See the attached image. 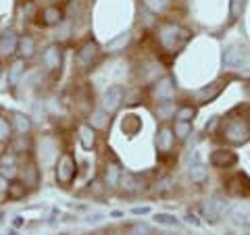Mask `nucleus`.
<instances>
[{
  "mask_svg": "<svg viewBox=\"0 0 250 235\" xmlns=\"http://www.w3.org/2000/svg\"><path fill=\"white\" fill-rule=\"evenodd\" d=\"M159 38H161V44L165 46L167 50L177 52V50H182L188 42H190L192 34L186 27L177 25V23H165V25L159 29Z\"/></svg>",
  "mask_w": 250,
  "mask_h": 235,
  "instance_id": "f257e3e1",
  "label": "nucleus"
},
{
  "mask_svg": "<svg viewBox=\"0 0 250 235\" xmlns=\"http://www.w3.org/2000/svg\"><path fill=\"white\" fill-rule=\"evenodd\" d=\"M223 67L225 69H248L250 67V50L246 44L233 42L223 50Z\"/></svg>",
  "mask_w": 250,
  "mask_h": 235,
  "instance_id": "f03ea898",
  "label": "nucleus"
},
{
  "mask_svg": "<svg viewBox=\"0 0 250 235\" xmlns=\"http://www.w3.org/2000/svg\"><path fill=\"white\" fill-rule=\"evenodd\" d=\"M250 137V123L246 119H229L225 125V139L229 144H244Z\"/></svg>",
  "mask_w": 250,
  "mask_h": 235,
  "instance_id": "7ed1b4c3",
  "label": "nucleus"
},
{
  "mask_svg": "<svg viewBox=\"0 0 250 235\" xmlns=\"http://www.w3.org/2000/svg\"><path fill=\"white\" fill-rule=\"evenodd\" d=\"M225 208H228V202L221 196H213V198H208L202 204V216H205V221L208 225H215L221 221V216L225 215Z\"/></svg>",
  "mask_w": 250,
  "mask_h": 235,
  "instance_id": "20e7f679",
  "label": "nucleus"
},
{
  "mask_svg": "<svg viewBox=\"0 0 250 235\" xmlns=\"http://www.w3.org/2000/svg\"><path fill=\"white\" fill-rule=\"evenodd\" d=\"M123 98H125V92H123L121 85H111L108 90H104L103 98H100V106H103L104 113L111 115V113H115L117 108L121 106Z\"/></svg>",
  "mask_w": 250,
  "mask_h": 235,
  "instance_id": "39448f33",
  "label": "nucleus"
},
{
  "mask_svg": "<svg viewBox=\"0 0 250 235\" xmlns=\"http://www.w3.org/2000/svg\"><path fill=\"white\" fill-rule=\"evenodd\" d=\"M75 177V158L71 154H62L57 164V181L62 185H69Z\"/></svg>",
  "mask_w": 250,
  "mask_h": 235,
  "instance_id": "423d86ee",
  "label": "nucleus"
},
{
  "mask_svg": "<svg viewBox=\"0 0 250 235\" xmlns=\"http://www.w3.org/2000/svg\"><path fill=\"white\" fill-rule=\"evenodd\" d=\"M208 162L217 169H229V167H236L238 162V156L233 150H225V148H217V150L210 152L208 156Z\"/></svg>",
  "mask_w": 250,
  "mask_h": 235,
  "instance_id": "0eeeda50",
  "label": "nucleus"
},
{
  "mask_svg": "<svg viewBox=\"0 0 250 235\" xmlns=\"http://www.w3.org/2000/svg\"><path fill=\"white\" fill-rule=\"evenodd\" d=\"M175 94V83L171 77H163V79L156 81L154 85V98L156 100H163V102H169Z\"/></svg>",
  "mask_w": 250,
  "mask_h": 235,
  "instance_id": "6e6552de",
  "label": "nucleus"
},
{
  "mask_svg": "<svg viewBox=\"0 0 250 235\" xmlns=\"http://www.w3.org/2000/svg\"><path fill=\"white\" fill-rule=\"evenodd\" d=\"M223 81H213V83H208V85H205V88H200L198 92H196V100L200 104H207V102H213V100L221 94V90H223Z\"/></svg>",
  "mask_w": 250,
  "mask_h": 235,
  "instance_id": "1a4fd4ad",
  "label": "nucleus"
},
{
  "mask_svg": "<svg viewBox=\"0 0 250 235\" xmlns=\"http://www.w3.org/2000/svg\"><path fill=\"white\" fill-rule=\"evenodd\" d=\"M207 177H208V171H207L205 164L200 162V154L194 152L192 160H190V179H192V183H202V181H207Z\"/></svg>",
  "mask_w": 250,
  "mask_h": 235,
  "instance_id": "9d476101",
  "label": "nucleus"
},
{
  "mask_svg": "<svg viewBox=\"0 0 250 235\" xmlns=\"http://www.w3.org/2000/svg\"><path fill=\"white\" fill-rule=\"evenodd\" d=\"M173 142H175V131L169 129V127H163L159 131V136H156V146H159V150L163 154L171 152V148H173Z\"/></svg>",
  "mask_w": 250,
  "mask_h": 235,
  "instance_id": "9b49d317",
  "label": "nucleus"
},
{
  "mask_svg": "<svg viewBox=\"0 0 250 235\" xmlns=\"http://www.w3.org/2000/svg\"><path fill=\"white\" fill-rule=\"evenodd\" d=\"M17 44H19V38L15 36V31H6V34L0 36V54L9 57V54L17 52Z\"/></svg>",
  "mask_w": 250,
  "mask_h": 235,
  "instance_id": "f8f14e48",
  "label": "nucleus"
},
{
  "mask_svg": "<svg viewBox=\"0 0 250 235\" xmlns=\"http://www.w3.org/2000/svg\"><path fill=\"white\" fill-rule=\"evenodd\" d=\"M228 190H229V194H233V196H244V194L250 192V179H248L246 175H236V177H233L231 181L228 183Z\"/></svg>",
  "mask_w": 250,
  "mask_h": 235,
  "instance_id": "ddd939ff",
  "label": "nucleus"
},
{
  "mask_svg": "<svg viewBox=\"0 0 250 235\" xmlns=\"http://www.w3.org/2000/svg\"><path fill=\"white\" fill-rule=\"evenodd\" d=\"M121 171H119V167H117L115 162H108L106 167H104V173H103V179H104V185H108V187H117L119 185V181H121Z\"/></svg>",
  "mask_w": 250,
  "mask_h": 235,
  "instance_id": "4468645a",
  "label": "nucleus"
},
{
  "mask_svg": "<svg viewBox=\"0 0 250 235\" xmlns=\"http://www.w3.org/2000/svg\"><path fill=\"white\" fill-rule=\"evenodd\" d=\"M17 54L25 60V59H31L36 54V42H34V38H29V36H23L19 38V44H17Z\"/></svg>",
  "mask_w": 250,
  "mask_h": 235,
  "instance_id": "2eb2a0df",
  "label": "nucleus"
},
{
  "mask_svg": "<svg viewBox=\"0 0 250 235\" xmlns=\"http://www.w3.org/2000/svg\"><path fill=\"white\" fill-rule=\"evenodd\" d=\"M94 142H96V133H94L92 125H82L80 127V144L83 150H92Z\"/></svg>",
  "mask_w": 250,
  "mask_h": 235,
  "instance_id": "dca6fc26",
  "label": "nucleus"
},
{
  "mask_svg": "<svg viewBox=\"0 0 250 235\" xmlns=\"http://www.w3.org/2000/svg\"><path fill=\"white\" fill-rule=\"evenodd\" d=\"M129 40H131V31H123V34L115 36L113 40L106 42V50L108 52H119V50H123L125 46L129 44Z\"/></svg>",
  "mask_w": 250,
  "mask_h": 235,
  "instance_id": "f3484780",
  "label": "nucleus"
},
{
  "mask_svg": "<svg viewBox=\"0 0 250 235\" xmlns=\"http://www.w3.org/2000/svg\"><path fill=\"white\" fill-rule=\"evenodd\" d=\"M96 57H98V44L96 42H88L80 50V54H77V60H80L82 65H90V62Z\"/></svg>",
  "mask_w": 250,
  "mask_h": 235,
  "instance_id": "a211bd4d",
  "label": "nucleus"
},
{
  "mask_svg": "<svg viewBox=\"0 0 250 235\" xmlns=\"http://www.w3.org/2000/svg\"><path fill=\"white\" fill-rule=\"evenodd\" d=\"M119 185L123 187V192H125V194H134V192H140V190H142V183H140V179H138L136 175H131V173H123Z\"/></svg>",
  "mask_w": 250,
  "mask_h": 235,
  "instance_id": "6ab92c4d",
  "label": "nucleus"
},
{
  "mask_svg": "<svg viewBox=\"0 0 250 235\" xmlns=\"http://www.w3.org/2000/svg\"><path fill=\"white\" fill-rule=\"evenodd\" d=\"M44 65L50 69V71H54V69L61 67V50L57 48V46H48L44 52Z\"/></svg>",
  "mask_w": 250,
  "mask_h": 235,
  "instance_id": "aec40b11",
  "label": "nucleus"
},
{
  "mask_svg": "<svg viewBox=\"0 0 250 235\" xmlns=\"http://www.w3.org/2000/svg\"><path fill=\"white\" fill-rule=\"evenodd\" d=\"M23 71H25V60H23V59L15 60L13 65H11V69H9V83L11 85H17L19 79H21V75H23Z\"/></svg>",
  "mask_w": 250,
  "mask_h": 235,
  "instance_id": "412c9836",
  "label": "nucleus"
},
{
  "mask_svg": "<svg viewBox=\"0 0 250 235\" xmlns=\"http://www.w3.org/2000/svg\"><path fill=\"white\" fill-rule=\"evenodd\" d=\"M13 123H15V127H17V131L21 133V136H25V133H29V129H31V119L27 115L15 113L13 115Z\"/></svg>",
  "mask_w": 250,
  "mask_h": 235,
  "instance_id": "4be33fe9",
  "label": "nucleus"
},
{
  "mask_svg": "<svg viewBox=\"0 0 250 235\" xmlns=\"http://www.w3.org/2000/svg\"><path fill=\"white\" fill-rule=\"evenodd\" d=\"M61 11L57 9V6H48V9H44V13H42V19H44V23L46 25H59L61 23Z\"/></svg>",
  "mask_w": 250,
  "mask_h": 235,
  "instance_id": "5701e85b",
  "label": "nucleus"
},
{
  "mask_svg": "<svg viewBox=\"0 0 250 235\" xmlns=\"http://www.w3.org/2000/svg\"><path fill=\"white\" fill-rule=\"evenodd\" d=\"M173 131H175V136H177L179 139H186V137L192 133V123H190V121H177Z\"/></svg>",
  "mask_w": 250,
  "mask_h": 235,
  "instance_id": "b1692460",
  "label": "nucleus"
},
{
  "mask_svg": "<svg viewBox=\"0 0 250 235\" xmlns=\"http://www.w3.org/2000/svg\"><path fill=\"white\" fill-rule=\"evenodd\" d=\"M171 190H173V179L171 177H163V179H159V181H156V185H154V192L156 194H169Z\"/></svg>",
  "mask_w": 250,
  "mask_h": 235,
  "instance_id": "393cba45",
  "label": "nucleus"
},
{
  "mask_svg": "<svg viewBox=\"0 0 250 235\" xmlns=\"http://www.w3.org/2000/svg\"><path fill=\"white\" fill-rule=\"evenodd\" d=\"M244 4H246V0H229V19H238L242 11H244Z\"/></svg>",
  "mask_w": 250,
  "mask_h": 235,
  "instance_id": "a878e982",
  "label": "nucleus"
},
{
  "mask_svg": "<svg viewBox=\"0 0 250 235\" xmlns=\"http://www.w3.org/2000/svg\"><path fill=\"white\" fill-rule=\"evenodd\" d=\"M154 221L159 223V225H165V227H177V225H179L177 216H173V215H167V213L156 215V216H154Z\"/></svg>",
  "mask_w": 250,
  "mask_h": 235,
  "instance_id": "bb28decb",
  "label": "nucleus"
},
{
  "mask_svg": "<svg viewBox=\"0 0 250 235\" xmlns=\"http://www.w3.org/2000/svg\"><path fill=\"white\" fill-rule=\"evenodd\" d=\"M177 117V121H192L194 117H196V108H192V106H182L179 111L175 113Z\"/></svg>",
  "mask_w": 250,
  "mask_h": 235,
  "instance_id": "cd10ccee",
  "label": "nucleus"
},
{
  "mask_svg": "<svg viewBox=\"0 0 250 235\" xmlns=\"http://www.w3.org/2000/svg\"><path fill=\"white\" fill-rule=\"evenodd\" d=\"M146 9L152 11V13H163L167 9V0H144Z\"/></svg>",
  "mask_w": 250,
  "mask_h": 235,
  "instance_id": "c85d7f7f",
  "label": "nucleus"
},
{
  "mask_svg": "<svg viewBox=\"0 0 250 235\" xmlns=\"http://www.w3.org/2000/svg\"><path fill=\"white\" fill-rule=\"evenodd\" d=\"M106 121H108V113L104 111H98L92 115V127H106Z\"/></svg>",
  "mask_w": 250,
  "mask_h": 235,
  "instance_id": "c756f323",
  "label": "nucleus"
},
{
  "mask_svg": "<svg viewBox=\"0 0 250 235\" xmlns=\"http://www.w3.org/2000/svg\"><path fill=\"white\" fill-rule=\"evenodd\" d=\"M129 235H150V227L146 223H136L129 227Z\"/></svg>",
  "mask_w": 250,
  "mask_h": 235,
  "instance_id": "7c9ffc66",
  "label": "nucleus"
},
{
  "mask_svg": "<svg viewBox=\"0 0 250 235\" xmlns=\"http://www.w3.org/2000/svg\"><path fill=\"white\" fill-rule=\"evenodd\" d=\"M9 136H11V125H9V121H6L4 117H0V142L9 139Z\"/></svg>",
  "mask_w": 250,
  "mask_h": 235,
  "instance_id": "2f4dec72",
  "label": "nucleus"
},
{
  "mask_svg": "<svg viewBox=\"0 0 250 235\" xmlns=\"http://www.w3.org/2000/svg\"><path fill=\"white\" fill-rule=\"evenodd\" d=\"M186 223H188V225H192V227H200L198 216H196V215H192V213H188V215H186Z\"/></svg>",
  "mask_w": 250,
  "mask_h": 235,
  "instance_id": "473e14b6",
  "label": "nucleus"
},
{
  "mask_svg": "<svg viewBox=\"0 0 250 235\" xmlns=\"http://www.w3.org/2000/svg\"><path fill=\"white\" fill-rule=\"evenodd\" d=\"M67 38H69V25H62L61 29H59V34H57V40H67Z\"/></svg>",
  "mask_w": 250,
  "mask_h": 235,
  "instance_id": "72a5a7b5",
  "label": "nucleus"
},
{
  "mask_svg": "<svg viewBox=\"0 0 250 235\" xmlns=\"http://www.w3.org/2000/svg\"><path fill=\"white\" fill-rule=\"evenodd\" d=\"M9 192L15 196V198H19V196L25 192V190H23V187H19V185H15V183H11V185H9Z\"/></svg>",
  "mask_w": 250,
  "mask_h": 235,
  "instance_id": "f704fd0d",
  "label": "nucleus"
},
{
  "mask_svg": "<svg viewBox=\"0 0 250 235\" xmlns=\"http://www.w3.org/2000/svg\"><path fill=\"white\" fill-rule=\"evenodd\" d=\"M150 213V206H136L131 208V215H148Z\"/></svg>",
  "mask_w": 250,
  "mask_h": 235,
  "instance_id": "c9c22d12",
  "label": "nucleus"
},
{
  "mask_svg": "<svg viewBox=\"0 0 250 235\" xmlns=\"http://www.w3.org/2000/svg\"><path fill=\"white\" fill-rule=\"evenodd\" d=\"M159 115H161V117H163V119H167V117H169V115H171V104H169V102H167V104H165V106H159Z\"/></svg>",
  "mask_w": 250,
  "mask_h": 235,
  "instance_id": "e433bc0d",
  "label": "nucleus"
},
{
  "mask_svg": "<svg viewBox=\"0 0 250 235\" xmlns=\"http://www.w3.org/2000/svg\"><path fill=\"white\" fill-rule=\"evenodd\" d=\"M9 181H6V179L2 177V175H0V192H6V190H9Z\"/></svg>",
  "mask_w": 250,
  "mask_h": 235,
  "instance_id": "4c0bfd02",
  "label": "nucleus"
},
{
  "mask_svg": "<svg viewBox=\"0 0 250 235\" xmlns=\"http://www.w3.org/2000/svg\"><path fill=\"white\" fill-rule=\"evenodd\" d=\"M103 218H104L103 215H94V216H90V218H88V223H100Z\"/></svg>",
  "mask_w": 250,
  "mask_h": 235,
  "instance_id": "58836bf2",
  "label": "nucleus"
},
{
  "mask_svg": "<svg viewBox=\"0 0 250 235\" xmlns=\"http://www.w3.org/2000/svg\"><path fill=\"white\" fill-rule=\"evenodd\" d=\"M215 125H217V117H213V121L207 123V131H213V129H215Z\"/></svg>",
  "mask_w": 250,
  "mask_h": 235,
  "instance_id": "ea45409f",
  "label": "nucleus"
},
{
  "mask_svg": "<svg viewBox=\"0 0 250 235\" xmlns=\"http://www.w3.org/2000/svg\"><path fill=\"white\" fill-rule=\"evenodd\" d=\"M111 216H113V218H121V216H123V213H119V210H113Z\"/></svg>",
  "mask_w": 250,
  "mask_h": 235,
  "instance_id": "a19ab883",
  "label": "nucleus"
},
{
  "mask_svg": "<svg viewBox=\"0 0 250 235\" xmlns=\"http://www.w3.org/2000/svg\"><path fill=\"white\" fill-rule=\"evenodd\" d=\"M161 235H173V233H161Z\"/></svg>",
  "mask_w": 250,
  "mask_h": 235,
  "instance_id": "79ce46f5",
  "label": "nucleus"
},
{
  "mask_svg": "<svg viewBox=\"0 0 250 235\" xmlns=\"http://www.w3.org/2000/svg\"><path fill=\"white\" fill-rule=\"evenodd\" d=\"M246 235H250V231H248V233H246Z\"/></svg>",
  "mask_w": 250,
  "mask_h": 235,
  "instance_id": "37998d69",
  "label": "nucleus"
},
{
  "mask_svg": "<svg viewBox=\"0 0 250 235\" xmlns=\"http://www.w3.org/2000/svg\"><path fill=\"white\" fill-rule=\"evenodd\" d=\"M0 77H2V73H0Z\"/></svg>",
  "mask_w": 250,
  "mask_h": 235,
  "instance_id": "c03bdc74",
  "label": "nucleus"
},
{
  "mask_svg": "<svg viewBox=\"0 0 250 235\" xmlns=\"http://www.w3.org/2000/svg\"><path fill=\"white\" fill-rule=\"evenodd\" d=\"M0 216H2V215H0Z\"/></svg>",
  "mask_w": 250,
  "mask_h": 235,
  "instance_id": "a18cd8bd",
  "label": "nucleus"
}]
</instances>
